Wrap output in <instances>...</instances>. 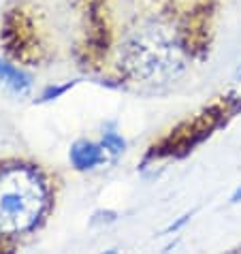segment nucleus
I'll return each instance as SVG.
<instances>
[{
	"label": "nucleus",
	"mask_w": 241,
	"mask_h": 254,
	"mask_svg": "<svg viewBox=\"0 0 241 254\" xmlns=\"http://www.w3.org/2000/svg\"><path fill=\"white\" fill-rule=\"evenodd\" d=\"M77 56L118 83L158 86L205 58L211 0H77Z\"/></svg>",
	"instance_id": "f257e3e1"
},
{
	"label": "nucleus",
	"mask_w": 241,
	"mask_h": 254,
	"mask_svg": "<svg viewBox=\"0 0 241 254\" xmlns=\"http://www.w3.org/2000/svg\"><path fill=\"white\" fill-rule=\"evenodd\" d=\"M52 203V184L41 167L13 165L0 171V233L22 235L37 227Z\"/></svg>",
	"instance_id": "f03ea898"
},
{
	"label": "nucleus",
	"mask_w": 241,
	"mask_h": 254,
	"mask_svg": "<svg viewBox=\"0 0 241 254\" xmlns=\"http://www.w3.org/2000/svg\"><path fill=\"white\" fill-rule=\"evenodd\" d=\"M70 160L77 169H92L103 160V150L88 141H77L70 150Z\"/></svg>",
	"instance_id": "7ed1b4c3"
},
{
	"label": "nucleus",
	"mask_w": 241,
	"mask_h": 254,
	"mask_svg": "<svg viewBox=\"0 0 241 254\" xmlns=\"http://www.w3.org/2000/svg\"><path fill=\"white\" fill-rule=\"evenodd\" d=\"M231 201H233V203H239V201H241V186H239V188L235 190V192H233V196H231Z\"/></svg>",
	"instance_id": "20e7f679"
}]
</instances>
